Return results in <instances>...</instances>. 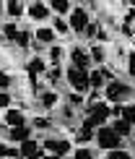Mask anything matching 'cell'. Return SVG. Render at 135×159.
<instances>
[{"instance_id": "obj_1", "label": "cell", "mask_w": 135, "mask_h": 159, "mask_svg": "<svg viewBox=\"0 0 135 159\" xmlns=\"http://www.w3.org/2000/svg\"><path fill=\"white\" fill-rule=\"evenodd\" d=\"M133 94H135V89L127 81H120V78H114V81H109L104 86V102L107 104H130L133 102Z\"/></svg>"}, {"instance_id": "obj_2", "label": "cell", "mask_w": 135, "mask_h": 159, "mask_svg": "<svg viewBox=\"0 0 135 159\" xmlns=\"http://www.w3.org/2000/svg\"><path fill=\"white\" fill-rule=\"evenodd\" d=\"M109 117H112V104L99 102V104H91V107H86V117H83V123H86V125H91V128L96 130V128H104V125L109 123Z\"/></svg>"}, {"instance_id": "obj_3", "label": "cell", "mask_w": 135, "mask_h": 159, "mask_svg": "<svg viewBox=\"0 0 135 159\" xmlns=\"http://www.w3.org/2000/svg\"><path fill=\"white\" fill-rule=\"evenodd\" d=\"M94 141H96V146H99L101 151H114V149H122V146H125V138L117 136L109 125L96 128V138H94Z\"/></svg>"}, {"instance_id": "obj_4", "label": "cell", "mask_w": 135, "mask_h": 159, "mask_svg": "<svg viewBox=\"0 0 135 159\" xmlns=\"http://www.w3.org/2000/svg\"><path fill=\"white\" fill-rule=\"evenodd\" d=\"M89 24H91V11L86 8V5H73L70 16H68V26H70V31L81 37Z\"/></svg>"}, {"instance_id": "obj_5", "label": "cell", "mask_w": 135, "mask_h": 159, "mask_svg": "<svg viewBox=\"0 0 135 159\" xmlns=\"http://www.w3.org/2000/svg\"><path fill=\"white\" fill-rule=\"evenodd\" d=\"M42 149L47 151V154L68 157V154H73V141H70V138H57V136H44Z\"/></svg>"}, {"instance_id": "obj_6", "label": "cell", "mask_w": 135, "mask_h": 159, "mask_svg": "<svg viewBox=\"0 0 135 159\" xmlns=\"http://www.w3.org/2000/svg\"><path fill=\"white\" fill-rule=\"evenodd\" d=\"M65 81L70 84L73 91H78V94L91 91V86H89V70H78V68H73V65H68V70H65Z\"/></svg>"}, {"instance_id": "obj_7", "label": "cell", "mask_w": 135, "mask_h": 159, "mask_svg": "<svg viewBox=\"0 0 135 159\" xmlns=\"http://www.w3.org/2000/svg\"><path fill=\"white\" fill-rule=\"evenodd\" d=\"M68 57H70V65L78 70H91V57H89V50L81 47V44H76V47H70V52H68Z\"/></svg>"}, {"instance_id": "obj_8", "label": "cell", "mask_w": 135, "mask_h": 159, "mask_svg": "<svg viewBox=\"0 0 135 159\" xmlns=\"http://www.w3.org/2000/svg\"><path fill=\"white\" fill-rule=\"evenodd\" d=\"M3 125L5 128H18V125H29L26 123V112L21 107H11L3 112Z\"/></svg>"}, {"instance_id": "obj_9", "label": "cell", "mask_w": 135, "mask_h": 159, "mask_svg": "<svg viewBox=\"0 0 135 159\" xmlns=\"http://www.w3.org/2000/svg\"><path fill=\"white\" fill-rule=\"evenodd\" d=\"M57 102H60V94L55 89H42L37 94V104H39V110H55L57 107Z\"/></svg>"}, {"instance_id": "obj_10", "label": "cell", "mask_w": 135, "mask_h": 159, "mask_svg": "<svg viewBox=\"0 0 135 159\" xmlns=\"http://www.w3.org/2000/svg\"><path fill=\"white\" fill-rule=\"evenodd\" d=\"M8 143H18L21 146L24 141H29V138H34V130L31 125H18V128H8Z\"/></svg>"}, {"instance_id": "obj_11", "label": "cell", "mask_w": 135, "mask_h": 159, "mask_svg": "<svg viewBox=\"0 0 135 159\" xmlns=\"http://www.w3.org/2000/svg\"><path fill=\"white\" fill-rule=\"evenodd\" d=\"M50 13H52L50 5H47V3H39V0L26 5V16L34 18V21H47V18H50Z\"/></svg>"}, {"instance_id": "obj_12", "label": "cell", "mask_w": 135, "mask_h": 159, "mask_svg": "<svg viewBox=\"0 0 135 159\" xmlns=\"http://www.w3.org/2000/svg\"><path fill=\"white\" fill-rule=\"evenodd\" d=\"M55 29H52V26H39V29H34V42H39V44H42V47H44V44H50V47H52V44H55Z\"/></svg>"}, {"instance_id": "obj_13", "label": "cell", "mask_w": 135, "mask_h": 159, "mask_svg": "<svg viewBox=\"0 0 135 159\" xmlns=\"http://www.w3.org/2000/svg\"><path fill=\"white\" fill-rule=\"evenodd\" d=\"M44 73H47V60L42 55H34L26 63V76H44Z\"/></svg>"}, {"instance_id": "obj_14", "label": "cell", "mask_w": 135, "mask_h": 159, "mask_svg": "<svg viewBox=\"0 0 135 159\" xmlns=\"http://www.w3.org/2000/svg\"><path fill=\"white\" fill-rule=\"evenodd\" d=\"M89 57H91V63L94 65H99V68H104V65H107V47H104V44H91V47H89Z\"/></svg>"}, {"instance_id": "obj_15", "label": "cell", "mask_w": 135, "mask_h": 159, "mask_svg": "<svg viewBox=\"0 0 135 159\" xmlns=\"http://www.w3.org/2000/svg\"><path fill=\"white\" fill-rule=\"evenodd\" d=\"M89 86H91V91H104L107 78H104V70L101 68H91L89 70Z\"/></svg>"}, {"instance_id": "obj_16", "label": "cell", "mask_w": 135, "mask_h": 159, "mask_svg": "<svg viewBox=\"0 0 135 159\" xmlns=\"http://www.w3.org/2000/svg\"><path fill=\"white\" fill-rule=\"evenodd\" d=\"M94 138H96V130H94L91 125L81 123V128H78V133H76V143H78V146H89Z\"/></svg>"}, {"instance_id": "obj_17", "label": "cell", "mask_w": 135, "mask_h": 159, "mask_svg": "<svg viewBox=\"0 0 135 159\" xmlns=\"http://www.w3.org/2000/svg\"><path fill=\"white\" fill-rule=\"evenodd\" d=\"M18 24L16 21H5V24H0V39H5V42H11V44H16V37H18Z\"/></svg>"}, {"instance_id": "obj_18", "label": "cell", "mask_w": 135, "mask_h": 159, "mask_svg": "<svg viewBox=\"0 0 135 159\" xmlns=\"http://www.w3.org/2000/svg\"><path fill=\"white\" fill-rule=\"evenodd\" d=\"M109 128H112L117 136H122V138H130V136L135 133V128H133L127 120H122V117H114V120L109 123Z\"/></svg>"}, {"instance_id": "obj_19", "label": "cell", "mask_w": 135, "mask_h": 159, "mask_svg": "<svg viewBox=\"0 0 135 159\" xmlns=\"http://www.w3.org/2000/svg\"><path fill=\"white\" fill-rule=\"evenodd\" d=\"M47 5H50V11L55 13V16H60V18L70 16V11H73V3H68V0H50Z\"/></svg>"}, {"instance_id": "obj_20", "label": "cell", "mask_w": 135, "mask_h": 159, "mask_svg": "<svg viewBox=\"0 0 135 159\" xmlns=\"http://www.w3.org/2000/svg\"><path fill=\"white\" fill-rule=\"evenodd\" d=\"M26 13V3H21V0H8L5 3V16L8 18H21Z\"/></svg>"}, {"instance_id": "obj_21", "label": "cell", "mask_w": 135, "mask_h": 159, "mask_svg": "<svg viewBox=\"0 0 135 159\" xmlns=\"http://www.w3.org/2000/svg\"><path fill=\"white\" fill-rule=\"evenodd\" d=\"M29 125H31V130H52V128H55L52 117H44V115H34L29 120Z\"/></svg>"}, {"instance_id": "obj_22", "label": "cell", "mask_w": 135, "mask_h": 159, "mask_svg": "<svg viewBox=\"0 0 135 159\" xmlns=\"http://www.w3.org/2000/svg\"><path fill=\"white\" fill-rule=\"evenodd\" d=\"M31 39H34V31L31 29H21L18 37H16V47L18 50H29L31 47Z\"/></svg>"}, {"instance_id": "obj_23", "label": "cell", "mask_w": 135, "mask_h": 159, "mask_svg": "<svg viewBox=\"0 0 135 159\" xmlns=\"http://www.w3.org/2000/svg\"><path fill=\"white\" fill-rule=\"evenodd\" d=\"M47 57H50V68L52 65H60L65 60V47H60V44H52L50 52H47Z\"/></svg>"}, {"instance_id": "obj_24", "label": "cell", "mask_w": 135, "mask_h": 159, "mask_svg": "<svg viewBox=\"0 0 135 159\" xmlns=\"http://www.w3.org/2000/svg\"><path fill=\"white\" fill-rule=\"evenodd\" d=\"M44 78H47L50 84H60V81H65V70L60 68V65H52V68H47Z\"/></svg>"}, {"instance_id": "obj_25", "label": "cell", "mask_w": 135, "mask_h": 159, "mask_svg": "<svg viewBox=\"0 0 135 159\" xmlns=\"http://www.w3.org/2000/svg\"><path fill=\"white\" fill-rule=\"evenodd\" d=\"M52 29H55V34H63V37H70L73 34V31H70V26H68V21H65V18H60V16H55V18H52Z\"/></svg>"}, {"instance_id": "obj_26", "label": "cell", "mask_w": 135, "mask_h": 159, "mask_svg": "<svg viewBox=\"0 0 135 159\" xmlns=\"http://www.w3.org/2000/svg\"><path fill=\"white\" fill-rule=\"evenodd\" d=\"M99 31H101V24H99V21H91V24L83 29V34H81V37H83V39H96Z\"/></svg>"}, {"instance_id": "obj_27", "label": "cell", "mask_w": 135, "mask_h": 159, "mask_svg": "<svg viewBox=\"0 0 135 159\" xmlns=\"http://www.w3.org/2000/svg\"><path fill=\"white\" fill-rule=\"evenodd\" d=\"M73 159H96V154H94L91 146H78L73 149Z\"/></svg>"}, {"instance_id": "obj_28", "label": "cell", "mask_w": 135, "mask_h": 159, "mask_svg": "<svg viewBox=\"0 0 135 159\" xmlns=\"http://www.w3.org/2000/svg\"><path fill=\"white\" fill-rule=\"evenodd\" d=\"M125 73L135 78V50H127V57H125Z\"/></svg>"}, {"instance_id": "obj_29", "label": "cell", "mask_w": 135, "mask_h": 159, "mask_svg": "<svg viewBox=\"0 0 135 159\" xmlns=\"http://www.w3.org/2000/svg\"><path fill=\"white\" fill-rule=\"evenodd\" d=\"M122 120H127L135 128V102H130V104H125V107H122Z\"/></svg>"}, {"instance_id": "obj_30", "label": "cell", "mask_w": 135, "mask_h": 159, "mask_svg": "<svg viewBox=\"0 0 135 159\" xmlns=\"http://www.w3.org/2000/svg\"><path fill=\"white\" fill-rule=\"evenodd\" d=\"M11 86H13V76L0 68V91H11Z\"/></svg>"}, {"instance_id": "obj_31", "label": "cell", "mask_w": 135, "mask_h": 159, "mask_svg": "<svg viewBox=\"0 0 135 159\" xmlns=\"http://www.w3.org/2000/svg\"><path fill=\"white\" fill-rule=\"evenodd\" d=\"M104 159H135L127 149H114V151H107V157Z\"/></svg>"}, {"instance_id": "obj_32", "label": "cell", "mask_w": 135, "mask_h": 159, "mask_svg": "<svg viewBox=\"0 0 135 159\" xmlns=\"http://www.w3.org/2000/svg\"><path fill=\"white\" fill-rule=\"evenodd\" d=\"M13 107V94H11V91H0V110H11Z\"/></svg>"}, {"instance_id": "obj_33", "label": "cell", "mask_w": 135, "mask_h": 159, "mask_svg": "<svg viewBox=\"0 0 135 159\" xmlns=\"http://www.w3.org/2000/svg\"><path fill=\"white\" fill-rule=\"evenodd\" d=\"M68 102H70L73 107H81V104L86 107V99H83V94H78V91H73V94H68Z\"/></svg>"}, {"instance_id": "obj_34", "label": "cell", "mask_w": 135, "mask_h": 159, "mask_svg": "<svg viewBox=\"0 0 135 159\" xmlns=\"http://www.w3.org/2000/svg\"><path fill=\"white\" fill-rule=\"evenodd\" d=\"M125 24H130L133 26V21H135V5H125Z\"/></svg>"}, {"instance_id": "obj_35", "label": "cell", "mask_w": 135, "mask_h": 159, "mask_svg": "<svg viewBox=\"0 0 135 159\" xmlns=\"http://www.w3.org/2000/svg\"><path fill=\"white\" fill-rule=\"evenodd\" d=\"M0 159H11V143L0 141Z\"/></svg>"}, {"instance_id": "obj_36", "label": "cell", "mask_w": 135, "mask_h": 159, "mask_svg": "<svg viewBox=\"0 0 135 159\" xmlns=\"http://www.w3.org/2000/svg\"><path fill=\"white\" fill-rule=\"evenodd\" d=\"M114 117H122V104H112V120Z\"/></svg>"}, {"instance_id": "obj_37", "label": "cell", "mask_w": 135, "mask_h": 159, "mask_svg": "<svg viewBox=\"0 0 135 159\" xmlns=\"http://www.w3.org/2000/svg\"><path fill=\"white\" fill-rule=\"evenodd\" d=\"M42 159H65V157H57V154H44Z\"/></svg>"}, {"instance_id": "obj_38", "label": "cell", "mask_w": 135, "mask_h": 159, "mask_svg": "<svg viewBox=\"0 0 135 159\" xmlns=\"http://www.w3.org/2000/svg\"><path fill=\"white\" fill-rule=\"evenodd\" d=\"M5 16V3H0V18Z\"/></svg>"}]
</instances>
